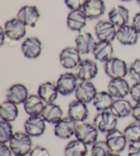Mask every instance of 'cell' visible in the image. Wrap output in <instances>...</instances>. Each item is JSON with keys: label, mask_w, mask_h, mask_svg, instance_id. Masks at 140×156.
Listing matches in <instances>:
<instances>
[{"label": "cell", "mask_w": 140, "mask_h": 156, "mask_svg": "<svg viewBox=\"0 0 140 156\" xmlns=\"http://www.w3.org/2000/svg\"><path fill=\"white\" fill-rule=\"evenodd\" d=\"M98 93L95 85L91 81H82L75 92L76 99L88 104L93 101Z\"/></svg>", "instance_id": "8fae6325"}, {"label": "cell", "mask_w": 140, "mask_h": 156, "mask_svg": "<svg viewBox=\"0 0 140 156\" xmlns=\"http://www.w3.org/2000/svg\"><path fill=\"white\" fill-rule=\"evenodd\" d=\"M92 53L95 59L100 62H106L112 58L114 48L110 42L99 41L96 42Z\"/></svg>", "instance_id": "d4e9b609"}, {"label": "cell", "mask_w": 140, "mask_h": 156, "mask_svg": "<svg viewBox=\"0 0 140 156\" xmlns=\"http://www.w3.org/2000/svg\"><path fill=\"white\" fill-rule=\"evenodd\" d=\"M41 116L47 123L55 125L63 118V111L60 105L54 103L45 104Z\"/></svg>", "instance_id": "484cf974"}, {"label": "cell", "mask_w": 140, "mask_h": 156, "mask_svg": "<svg viewBox=\"0 0 140 156\" xmlns=\"http://www.w3.org/2000/svg\"><path fill=\"white\" fill-rule=\"evenodd\" d=\"M105 141L110 147L112 153L120 154L126 149L128 140L124 133L116 129L107 133Z\"/></svg>", "instance_id": "9c48e42d"}, {"label": "cell", "mask_w": 140, "mask_h": 156, "mask_svg": "<svg viewBox=\"0 0 140 156\" xmlns=\"http://www.w3.org/2000/svg\"><path fill=\"white\" fill-rule=\"evenodd\" d=\"M139 35L135 27L127 24L118 27L116 39L123 45H134L138 43Z\"/></svg>", "instance_id": "d6986e66"}, {"label": "cell", "mask_w": 140, "mask_h": 156, "mask_svg": "<svg viewBox=\"0 0 140 156\" xmlns=\"http://www.w3.org/2000/svg\"><path fill=\"white\" fill-rule=\"evenodd\" d=\"M24 129L31 137H38L46 130V121L40 116H30L24 122Z\"/></svg>", "instance_id": "30bf717a"}, {"label": "cell", "mask_w": 140, "mask_h": 156, "mask_svg": "<svg viewBox=\"0 0 140 156\" xmlns=\"http://www.w3.org/2000/svg\"><path fill=\"white\" fill-rule=\"evenodd\" d=\"M128 76L135 82H140V58L134 60L128 68Z\"/></svg>", "instance_id": "e575fe53"}, {"label": "cell", "mask_w": 140, "mask_h": 156, "mask_svg": "<svg viewBox=\"0 0 140 156\" xmlns=\"http://www.w3.org/2000/svg\"><path fill=\"white\" fill-rule=\"evenodd\" d=\"M28 156H51L48 149L43 146H36L32 149Z\"/></svg>", "instance_id": "8d00e7d4"}, {"label": "cell", "mask_w": 140, "mask_h": 156, "mask_svg": "<svg viewBox=\"0 0 140 156\" xmlns=\"http://www.w3.org/2000/svg\"><path fill=\"white\" fill-rule=\"evenodd\" d=\"M7 38L6 34H5V30L4 27H0V46L2 47L5 43V38Z\"/></svg>", "instance_id": "7bdbcfd3"}, {"label": "cell", "mask_w": 140, "mask_h": 156, "mask_svg": "<svg viewBox=\"0 0 140 156\" xmlns=\"http://www.w3.org/2000/svg\"><path fill=\"white\" fill-rule=\"evenodd\" d=\"M43 49L41 41L37 37H28L21 44V51L28 59H36L40 56Z\"/></svg>", "instance_id": "e0dca14e"}, {"label": "cell", "mask_w": 140, "mask_h": 156, "mask_svg": "<svg viewBox=\"0 0 140 156\" xmlns=\"http://www.w3.org/2000/svg\"><path fill=\"white\" fill-rule=\"evenodd\" d=\"M105 72L111 79L124 78L128 74L127 62L117 57H112L105 62Z\"/></svg>", "instance_id": "3957f363"}, {"label": "cell", "mask_w": 140, "mask_h": 156, "mask_svg": "<svg viewBox=\"0 0 140 156\" xmlns=\"http://www.w3.org/2000/svg\"><path fill=\"white\" fill-rule=\"evenodd\" d=\"M15 156H23V155H15Z\"/></svg>", "instance_id": "7dc6e473"}, {"label": "cell", "mask_w": 140, "mask_h": 156, "mask_svg": "<svg viewBox=\"0 0 140 156\" xmlns=\"http://www.w3.org/2000/svg\"><path fill=\"white\" fill-rule=\"evenodd\" d=\"M19 108L17 105L8 100L2 103L0 105V117L2 121L12 122L17 119Z\"/></svg>", "instance_id": "f546056e"}, {"label": "cell", "mask_w": 140, "mask_h": 156, "mask_svg": "<svg viewBox=\"0 0 140 156\" xmlns=\"http://www.w3.org/2000/svg\"><path fill=\"white\" fill-rule=\"evenodd\" d=\"M128 156H140V141L129 143L128 147Z\"/></svg>", "instance_id": "f35d334b"}, {"label": "cell", "mask_w": 140, "mask_h": 156, "mask_svg": "<svg viewBox=\"0 0 140 156\" xmlns=\"http://www.w3.org/2000/svg\"><path fill=\"white\" fill-rule=\"evenodd\" d=\"M129 94L135 103H140V82H135L132 85Z\"/></svg>", "instance_id": "74e56055"}, {"label": "cell", "mask_w": 140, "mask_h": 156, "mask_svg": "<svg viewBox=\"0 0 140 156\" xmlns=\"http://www.w3.org/2000/svg\"><path fill=\"white\" fill-rule=\"evenodd\" d=\"M29 91L24 84L15 83L11 86L6 90V100L14 103L16 105L24 104L29 97Z\"/></svg>", "instance_id": "ac0fdd59"}, {"label": "cell", "mask_w": 140, "mask_h": 156, "mask_svg": "<svg viewBox=\"0 0 140 156\" xmlns=\"http://www.w3.org/2000/svg\"><path fill=\"white\" fill-rule=\"evenodd\" d=\"M75 136L76 139L86 145H92L98 140L99 130L94 124L82 122L77 125Z\"/></svg>", "instance_id": "7a4b0ae2"}, {"label": "cell", "mask_w": 140, "mask_h": 156, "mask_svg": "<svg viewBox=\"0 0 140 156\" xmlns=\"http://www.w3.org/2000/svg\"><path fill=\"white\" fill-rule=\"evenodd\" d=\"M87 0H64V3L71 10L82 9Z\"/></svg>", "instance_id": "d590c367"}, {"label": "cell", "mask_w": 140, "mask_h": 156, "mask_svg": "<svg viewBox=\"0 0 140 156\" xmlns=\"http://www.w3.org/2000/svg\"><path fill=\"white\" fill-rule=\"evenodd\" d=\"M9 146L15 155L26 156L33 149L32 137L26 132H17L14 133L9 142Z\"/></svg>", "instance_id": "6da1fadb"}, {"label": "cell", "mask_w": 140, "mask_h": 156, "mask_svg": "<svg viewBox=\"0 0 140 156\" xmlns=\"http://www.w3.org/2000/svg\"><path fill=\"white\" fill-rule=\"evenodd\" d=\"M111 153L110 147L105 140H97L92 145V156H110Z\"/></svg>", "instance_id": "836d02e7"}, {"label": "cell", "mask_w": 140, "mask_h": 156, "mask_svg": "<svg viewBox=\"0 0 140 156\" xmlns=\"http://www.w3.org/2000/svg\"><path fill=\"white\" fill-rule=\"evenodd\" d=\"M122 2H130V1H132V0H121Z\"/></svg>", "instance_id": "f6af8a7d"}, {"label": "cell", "mask_w": 140, "mask_h": 156, "mask_svg": "<svg viewBox=\"0 0 140 156\" xmlns=\"http://www.w3.org/2000/svg\"><path fill=\"white\" fill-rule=\"evenodd\" d=\"M131 86L124 78L111 79L107 86V91L114 98L124 99L130 93Z\"/></svg>", "instance_id": "5bb4252c"}, {"label": "cell", "mask_w": 140, "mask_h": 156, "mask_svg": "<svg viewBox=\"0 0 140 156\" xmlns=\"http://www.w3.org/2000/svg\"><path fill=\"white\" fill-rule=\"evenodd\" d=\"M137 1V2H138V4L139 5V6H140V0H136Z\"/></svg>", "instance_id": "bcb514c9"}, {"label": "cell", "mask_w": 140, "mask_h": 156, "mask_svg": "<svg viewBox=\"0 0 140 156\" xmlns=\"http://www.w3.org/2000/svg\"><path fill=\"white\" fill-rule=\"evenodd\" d=\"M27 26L18 18L7 21L4 28L8 38L12 41H20L26 35Z\"/></svg>", "instance_id": "52a82bcc"}, {"label": "cell", "mask_w": 140, "mask_h": 156, "mask_svg": "<svg viewBox=\"0 0 140 156\" xmlns=\"http://www.w3.org/2000/svg\"><path fill=\"white\" fill-rule=\"evenodd\" d=\"M93 124L99 132L107 133L117 129V118L110 110L103 111L98 113L94 117Z\"/></svg>", "instance_id": "277c9868"}, {"label": "cell", "mask_w": 140, "mask_h": 156, "mask_svg": "<svg viewBox=\"0 0 140 156\" xmlns=\"http://www.w3.org/2000/svg\"><path fill=\"white\" fill-rule=\"evenodd\" d=\"M99 73L97 64L94 61L86 59L82 60L77 68V76L81 81H91Z\"/></svg>", "instance_id": "9a60e30c"}, {"label": "cell", "mask_w": 140, "mask_h": 156, "mask_svg": "<svg viewBox=\"0 0 140 156\" xmlns=\"http://www.w3.org/2000/svg\"><path fill=\"white\" fill-rule=\"evenodd\" d=\"M88 18L82 9L71 10L67 16L66 24L72 31L80 32L86 27Z\"/></svg>", "instance_id": "44dd1931"}, {"label": "cell", "mask_w": 140, "mask_h": 156, "mask_svg": "<svg viewBox=\"0 0 140 156\" xmlns=\"http://www.w3.org/2000/svg\"><path fill=\"white\" fill-rule=\"evenodd\" d=\"M131 115L135 121L140 122V103H136V104L133 105Z\"/></svg>", "instance_id": "60d3db41"}, {"label": "cell", "mask_w": 140, "mask_h": 156, "mask_svg": "<svg viewBox=\"0 0 140 156\" xmlns=\"http://www.w3.org/2000/svg\"><path fill=\"white\" fill-rule=\"evenodd\" d=\"M59 94L57 86L51 82H44L38 86V95L45 104L54 103Z\"/></svg>", "instance_id": "cb8c5ba5"}, {"label": "cell", "mask_w": 140, "mask_h": 156, "mask_svg": "<svg viewBox=\"0 0 140 156\" xmlns=\"http://www.w3.org/2000/svg\"><path fill=\"white\" fill-rule=\"evenodd\" d=\"M78 80L77 75L71 72L61 74L55 83L59 93L62 96H68L75 93L79 84Z\"/></svg>", "instance_id": "5b68a950"}, {"label": "cell", "mask_w": 140, "mask_h": 156, "mask_svg": "<svg viewBox=\"0 0 140 156\" xmlns=\"http://www.w3.org/2000/svg\"><path fill=\"white\" fill-rule=\"evenodd\" d=\"M80 52L76 47H68L61 51L59 60L60 65L66 69H74L77 68L82 62Z\"/></svg>", "instance_id": "8992f818"}, {"label": "cell", "mask_w": 140, "mask_h": 156, "mask_svg": "<svg viewBox=\"0 0 140 156\" xmlns=\"http://www.w3.org/2000/svg\"><path fill=\"white\" fill-rule=\"evenodd\" d=\"M76 122L70 117H63L54 126V133L61 139H69L75 135Z\"/></svg>", "instance_id": "7c38bea8"}, {"label": "cell", "mask_w": 140, "mask_h": 156, "mask_svg": "<svg viewBox=\"0 0 140 156\" xmlns=\"http://www.w3.org/2000/svg\"><path fill=\"white\" fill-rule=\"evenodd\" d=\"M87 146L77 139L70 141L64 149V156H86L88 152Z\"/></svg>", "instance_id": "4dcf8cb0"}, {"label": "cell", "mask_w": 140, "mask_h": 156, "mask_svg": "<svg viewBox=\"0 0 140 156\" xmlns=\"http://www.w3.org/2000/svg\"><path fill=\"white\" fill-rule=\"evenodd\" d=\"M82 10L88 19L94 20L104 15L106 10L105 4L103 0H87Z\"/></svg>", "instance_id": "ffe728a7"}, {"label": "cell", "mask_w": 140, "mask_h": 156, "mask_svg": "<svg viewBox=\"0 0 140 156\" xmlns=\"http://www.w3.org/2000/svg\"><path fill=\"white\" fill-rule=\"evenodd\" d=\"M75 47L81 54L86 55L92 52L96 41L89 32L79 33L75 39Z\"/></svg>", "instance_id": "7402d4cb"}, {"label": "cell", "mask_w": 140, "mask_h": 156, "mask_svg": "<svg viewBox=\"0 0 140 156\" xmlns=\"http://www.w3.org/2000/svg\"><path fill=\"white\" fill-rule=\"evenodd\" d=\"M89 115L87 104L79 100H74L69 104L68 116L76 122H83L88 119Z\"/></svg>", "instance_id": "2e32d148"}, {"label": "cell", "mask_w": 140, "mask_h": 156, "mask_svg": "<svg viewBox=\"0 0 140 156\" xmlns=\"http://www.w3.org/2000/svg\"><path fill=\"white\" fill-rule=\"evenodd\" d=\"M132 26L135 27V30L140 34V12H138L134 16L133 19Z\"/></svg>", "instance_id": "b9f144b4"}, {"label": "cell", "mask_w": 140, "mask_h": 156, "mask_svg": "<svg viewBox=\"0 0 140 156\" xmlns=\"http://www.w3.org/2000/svg\"><path fill=\"white\" fill-rule=\"evenodd\" d=\"M44 105V102L38 94H31L23 104L24 110L29 116L41 115Z\"/></svg>", "instance_id": "4316f807"}, {"label": "cell", "mask_w": 140, "mask_h": 156, "mask_svg": "<svg viewBox=\"0 0 140 156\" xmlns=\"http://www.w3.org/2000/svg\"><path fill=\"white\" fill-rule=\"evenodd\" d=\"M94 32L96 38L100 41L113 42L116 38V26L107 20H100L94 26Z\"/></svg>", "instance_id": "ba28073f"}, {"label": "cell", "mask_w": 140, "mask_h": 156, "mask_svg": "<svg viewBox=\"0 0 140 156\" xmlns=\"http://www.w3.org/2000/svg\"><path fill=\"white\" fill-rule=\"evenodd\" d=\"M123 133L129 143L140 141V122H131L125 127Z\"/></svg>", "instance_id": "1f68e13d"}, {"label": "cell", "mask_w": 140, "mask_h": 156, "mask_svg": "<svg viewBox=\"0 0 140 156\" xmlns=\"http://www.w3.org/2000/svg\"><path fill=\"white\" fill-rule=\"evenodd\" d=\"M109 21L116 27L127 25L129 21V11L123 5H117L112 8L108 13Z\"/></svg>", "instance_id": "603a6c76"}, {"label": "cell", "mask_w": 140, "mask_h": 156, "mask_svg": "<svg viewBox=\"0 0 140 156\" xmlns=\"http://www.w3.org/2000/svg\"><path fill=\"white\" fill-rule=\"evenodd\" d=\"M16 18L26 26L34 27L40 18V13L36 5H25L19 10Z\"/></svg>", "instance_id": "4fadbf2b"}, {"label": "cell", "mask_w": 140, "mask_h": 156, "mask_svg": "<svg viewBox=\"0 0 140 156\" xmlns=\"http://www.w3.org/2000/svg\"><path fill=\"white\" fill-rule=\"evenodd\" d=\"M11 122L1 120L0 121V143H9L14 135Z\"/></svg>", "instance_id": "d6a6232c"}, {"label": "cell", "mask_w": 140, "mask_h": 156, "mask_svg": "<svg viewBox=\"0 0 140 156\" xmlns=\"http://www.w3.org/2000/svg\"><path fill=\"white\" fill-rule=\"evenodd\" d=\"M133 105L125 99H117L114 101L110 111L117 119H123L130 116L132 113Z\"/></svg>", "instance_id": "83f0119b"}, {"label": "cell", "mask_w": 140, "mask_h": 156, "mask_svg": "<svg viewBox=\"0 0 140 156\" xmlns=\"http://www.w3.org/2000/svg\"><path fill=\"white\" fill-rule=\"evenodd\" d=\"M110 156H122V155H120L119 154H115V153H111V154L110 155Z\"/></svg>", "instance_id": "ee69618b"}, {"label": "cell", "mask_w": 140, "mask_h": 156, "mask_svg": "<svg viewBox=\"0 0 140 156\" xmlns=\"http://www.w3.org/2000/svg\"><path fill=\"white\" fill-rule=\"evenodd\" d=\"M12 151L6 143H0V156H12Z\"/></svg>", "instance_id": "ab89813d"}, {"label": "cell", "mask_w": 140, "mask_h": 156, "mask_svg": "<svg viewBox=\"0 0 140 156\" xmlns=\"http://www.w3.org/2000/svg\"><path fill=\"white\" fill-rule=\"evenodd\" d=\"M114 97L108 91L98 92L93 99V105L98 112L110 110L114 103Z\"/></svg>", "instance_id": "f1b7e54d"}]
</instances>
